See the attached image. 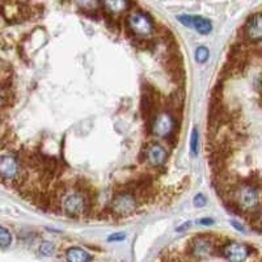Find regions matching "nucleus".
<instances>
[{
    "instance_id": "obj_15",
    "label": "nucleus",
    "mask_w": 262,
    "mask_h": 262,
    "mask_svg": "<svg viewBox=\"0 0 262 262\" xmlns=\"http://www.w3.org/2000/svg\"><path fill=\"white\" fill-rule=\"evenodd\" d=\"M75 3L84 12H98L100 0H75Z\"/></svg>"
},
{
    "instance_id": "obj_1",
    "label": "nucleus",
    "mask_w": 262,
    "mask_h": 262,
    "mask_svg": "<svg viewBox=\"0 0 262 262\" xmlns=\"http://www.w3.org/2000/svg\"><path fill=\"white\" fill-rule=\"evenodd\" d=\"M228 200L233 201L238 206V209L242 210L243 216L247 217L248 215L256 211L261 206L262 190L254 186V185L244 181V179H242V181L233 188Z\"/></svg>"
},
{
    "instance_id": "obj_4",
    "label": "nucleus",
    "mask_w": 262,
    "mask_h": 262,
    "mask_svg": "<svg viewBox=\"0 0 262 262\" xmlns=\"http://www.w3.org/2000/svg\"><path fill=\"white\" fill-rule=\"evenodd\" d=\"M126 32L137 37H152L155 34V25L151 17L143 11H133L126 17Z\"/></svg>"
},
{
    "instance_id": "obj_8",
    "label": "nucleus",
    "mask_w": 262,
    "mask_h": 262,
    "mask_svg": "<svg viewBox=\"0 0 262 262\" xmlns=\"http://www.w3.org/2000/svg\"><path fill=\"white\" fill-rule=\"evenodd\" d=\"M257 250L250 245L242 244V243L233 242V240H227L223 247L219 250V257H223L224 259L233 262L245 261L250 257V254L256 253Z\"/></svg>"
},
{
    "instance_id": "obj_23",
    "label": "nucleus",
    "mask_w": 262,
    "mask_h": 262,
    "mask_svg": "<svg viewBox=\"0 0 262 262\" xmlns=\"http://www.w3.org/2000/svg\"><path fill=\"white\" fill-rule=\"evenodd\" d=\"M6 98H7V95L3 90V85L0 84V107L4 105V102H6Z\"/></svg>"
},
{
    "instance_id": "obj_11",
    "label": "nucleus",
    "mask_w": 262,
    "mask_h": 262,
    "mask_svg": "<svg viewBox=\"0 0 262 262\" xmlns=\"http://www.w3.org/2000/svg\"><path fill=\"white\" fill-rule=\"evenodd\" d=\"M185 104V92L181 90H177L176 92L170 93L168 98L164 101L163 109L174 117L177 122L181 123L182 111H184Z\"/></svg>"
},
{
    "instance_id": "obj_18",
    "label": "nucleus",
    "mask_w": 262,
    "mask_h": 262,
    "mask_svg": "<svg viewBox=\"0 0 262 262\" xmlns=\"http://www.w3.org/2000/svg\"><path fill=\"white\" fill-rule=\"evenodd\" d=\"M38 252H39V254H41V256L50 257V256H53L54 252H55V245H54L51 242L42 243V244L39 245V248H38Z\"/></svg>"
},
{
    "instance_id": "obj_13",
    "label": "nucleus",
    "mask_w": 262,
    "mask_h": 262,
    "mask_svg": "<svg viewBox=\"0 0 262 262\" xmlns=\"http://www.w3.org/2000/svg\"><path fill=\"white\" fill-rule=\"evenodd\" d=\"M105 12L113 17H119L128 12L130 0H101Z\"/></svg>"
},
{
    "instance_id": "obj_24",
    "label": "nucleus",
    "mask_w": 262,
    "mask_h": 262,
    "mask_svg": "<svg viewBox=\"0 0 262 262\" xmlns=\"http://www.w3.org/2000/svg\"><path fill=\"white\" fill-rule=\"evenodd\" d=\"M231 224H232V227H235V228L237 229V231H240V232H245L244 226H242V224L237 223V222H236V221H232V222H231Z\"/></svg>"
},
{
    "instance_id": "obj_16",
    "label": "nucleus",
    "mask_w": 262,
    "mask_h": 262,
    "mask_svg": "<svg viewBox=\"0 0 262 262\" xmlns=\"http://www.w3.org/2000/svg\"><path fill=\"white\" fill-rule=\"evenodd\" d=\"M12 244V235L6 227L0 226V247L7 248Z\"/></svg>"
},
{
    "instance_id": "obj_5",
    "label": "nucleus",
    "mask_w": 262,
    "mask_h": 262,
    "mask_svg": "<svg viewBox=\"0 0 262 262\" xmlns=\"http://www.w3.org/2000/svg\"><path fill=\"white\" fill-rule=\"evenodd\" d=\"M237 39L247 46L262 45V13H253L247 18L237 33Z\"/></svg>"
},
{
    "instance_id": "obj_21",
    "label": "nucleus",
    "mask_w": 262,
    "mask_h": 262,
    "mask_svg": "<svg viewBox=\"0 0 262 262\" xmlns=\"http://www.w3.org/2000/svg\"><path fill=\"white\" fill-rule=\"evenodd\" d=\"M126 238V235L122 232L119 233H113V235H111L109 237H107V242L109 243H116V242H123Z\"/></svg>"
},
{
    "instance_id": "obj_2",
    "label": "nucleus",
    "mask_w": 262,
    "mask_h": 262,
    "mask_svg": "<svg viewBox=\"0 0 262 262\" xmlns=\"http://www.w3.org/2000/svg\"><path fill=\"white\" fill-rule=\"evenodd\" d=\"M62 214L70 217H86L88 215V201L83 193L69 189L59 200Z\"/></svg>"
},
{
    "instance_id": "obj_10",
    "label": "nucleus",
    "mask_w": 262,
    "mask_h": 262,
    "mask_svg": "<svg viewBox=\"0 0 262 262\" xmlns=\"http://www.w3.org/2000/svg\"><path fill=\"white\" fill-rule=\"evenodd\" d=\"M146 161L152 169L160 170V168H165L168 161L167 148L160 143L151 142L146 148Z\"/></svg>"
},
{
    "instance_id": "obj_3",
    "label": "nucleus",
    "mask_w": 262,
    "mask_h": 262,
    "mask_svg": "<svg viewBox=\"0 0 262 262\" xmlns=\"http://www.w3.org/2000/svg\"><path fill=\"white\" fill-rule=\"evenodd\" d=\"M139 200L133 191H128L126 189L114 191V195L109 203V209L113 211L116 217H123L133 215L139 210Z\"/></svg>"
},
{
    "instance_id": "obj_12",
    "label": "nucleus",
    "mask_w": 262,
    "mask_h": 262,
    "mask_svg": "<svg viewBox=\"0 0 262 262\" xmlns=\"http://www.w3.org/2000/svg\"><path fill=\"white\" fill-rule=\"evenodd\" d=\"M177 20L181 23L182 25L188 28H194L198 33L201 34H210L212 30V24L209 18L202 17V16H196V15H181L177 16Z\"/></svg>"
},
{
    "instance_id": "obj_6",
    "label": "nucleus",
    "mask_w": 262,
    "mask_h": 262,
    "mask_svg": "<svg viewBox=\"0 0 262 262\" xmlns=\"http://www.w3.org/2000/svg\"><path fill=\"white\" fill-rule=\"evenodd\" d=\"M214 235H196L189 243V253L195 259H209L215 256Z\"/></svg>"
},
{
    "instance_id": "obj_17",
    "label": "nucleus",
    "mask_w": 262,
    "mask_h": 262,
    "mask_svg": "<svg viewBox=\"0 0 262 262\" xmlns=\"http://www.w3.org/2000/svg\"><path fill=\"white\" fill-rule=\"evenodd\" d=\"M198 146H200V133H198V128L194 127L190 137V151L193 155L198 154V148H200Z\"/></svg>"
},
{
    "instance_id": "obj_9",
    "label": "nucleus",
    "mask_w": 262,
    "mask_h": 262,
    "mask_svg": "<svg viewBox=\"0 0 262 262\" xmlns=\"http://www.w3.org/2000/svg\"><path fill=\"white\" fill-rule=\"evenodd\" d=\"M21 177L20 161L13 155H0V179L17 181Z\"/></svg>"
},
{
    "instance_id": "obj_22",
    "label": "nucleus",
    "mask_w": 262,
    "mask_h": 262,
    "mask_svg": "<svg viewBox=\"0 0 262 262\" xmlns=\"http://www.w3.org/2000/svg\"><path fill=\"white\" fill-rule=\"evenodd\" d=\"M214 223V219H211V217H202L198 221V224H201V226H212Z\"/></svg>"
},
{
    "instance_id": "obj_7",
    "label": "nucleus",
    "mask_w": 262,
    "mask_h": 262,
    "mask_svg": "<svg viewBox=\"0 0 262 262\" xmlns=\"http://www.w3.org/2000/svg\"><path fill=\"white\" fill-rule=\"evenodd\" d=\"M177 127H181V123L177 122L172 114L165 111L159 112V114L152 122L151 127H149V134L156 138L167 139Z\"/></svg>"
},
{
    "instance_id": "obj_20",
    "label": "nucleus",
    "mask_w": 262,
    "mask_h": 262,
    "mask_svg": "<svg viewBox=\"0 0 262 262\" xmlns=\"http://www.w3.org/2000/svg\"><path fill=\"white\" fill-rule=\"evenodd\" d=\"M193 203L195 207L201 209V207H205L206 203H207V200H206V196L203 195V194H196V195L194 196Z\"/></svg>"
},
{
    "instance_id": "obj_25",
    "label": "nucleus",
    "mask_w": 262,
    "mask_h": 262,
    "mask_svg": "<svg viewBox=\"0 0 262 262\" xmlns=\"http://www.w3.org/2000/svg\"><path fill=\"white\" fill-rule=\"evenodd\" d=\"M189 227H191V222H186V223H185V224H182L181 227H179V228H177V231H179V232H181V231H185V229H188Z\"/></svg>"
},
{
    "instance_id": "obj_14",
    "label": "nucleus",
    "mask_w": 262,
    "mask_h": 262,
    "mask_svg": "<svg viewBox=\"0 0 262 262\" xmlns=\"http://www.w3.org/2000/svg\"><path fill=\"white\" fill-rule=\"evenodd\" d=\"M66 259H69L71 262H85L91 261L92 256L83 248L71 247L66 250Z\"/></svg>"
},
{
    "instance_id": "obj_19",
    "label": "nucleus",
    "mask_w": 262,
    "mask_h": 262,
    "mask_svg": "<svg viewBox=\"0 0 262 262\" xmlns=\"http://www.w3.org/2000/svg\"><path fill=\"white\" fill-rule=\"evenodd\" d=\"M210 58V50L206 46H200L195 50V60L198 63H206Z\"/></svg>"
}]
</instances>
